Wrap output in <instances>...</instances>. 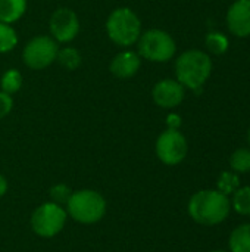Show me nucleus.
I'll list each match as a JSON object with an SVG mask.
<instances>
[{
  "mask_svg": "<svg viewBox=\"0 0 250 252\" xmlns=\"http://www.w3.org/2000/svg\"><path fill=\"white\" fill-rule=\"evenodd\" d=\"M56 61L65 68V69H69V71H74L77 69L80 65H81V55L77 49L74 47H63L57 52V56H56Z\"/></svg>",
  "mask_w": 250,
  "mask_h": 252,
  "instance_id": "nucleus-17",
  "label": "nucleus"
},
{
  "mask_svg": "<svg viewBox=\"0 0 250 252\" xmlns=\"http://www.w3.org/2000/svg\"><path fill=\"white\" fill-rule=\"evenodd\" d=\"M248 140H249V145H250V130H249V133H248Z\"/></svg>",
  "mask_w": 250,
  "mask_h": 252,
  "instance_id": "nucleus-26",
  "label": "nucleus"
},
{
  "mask_svg": "<svg viewBox=\"0 0 250 252\" xmlns=\"http://www.w3.org/2000/svg\"><path fill=\"white\" fill-rule=\"evenodd\" d=\"M231 205L237 214L250 217V186L239 188L233 193Z\"/></svg>",
  "mask_w": 250,
  "mask_h": 252,
  "instance_id": "nucleus-15",
  "label": "nucleus"
},
{
  "mask_svg": "<svg viewBox=\"0 0 250 252\" xmlns=\"http://www.w3.org/2000/svg\"><path fill=\"white\" fill-rule=\"evenodd\" d=\"M22 86V74L18 69H7L4 71V74L0 78V89L1 92L7 93V94H13L16 93Z\"/></svg>",
  "mask_w": 250,
  "mask_h": 252,
  "instance_id": "nucleus-16",
  "label": "nucleus"
},
{
  "mask_svg": "<svg viewBox=\"0 0 250 252\" xmlns=\"http://www.w3.org/2000/svg\"><path fill=\"white\" fill-rule=\"evenodd\" d=\"M59 47L57 41L49 35H37L31 38L22 52V59L31 69H44L56 61Z\"/></svg>",
  "mask_w": 250,
  "mask_h": 252,
  "instance_id": "nucleus-7",
  "label": "nucleus"
},
{
  "mask_svg": "<svg viewBox=\"0 0 250 252\" xmlns=\"http://www.w3.org/2000/svg\"><path fill=\"white\" fill-rule=\"evenodd\" d=\"M27 10V0H0V22L13 24Z\"/></svg>",
  "mask_w": 250,
  "mask_h": 252,
  "instance_id": "nucleus-13",
  "label": "nucleus"
},
{
  "mask_svg": "<svg viewBox=\"0 0 250 252\" xmlns=\"http://www.w3.org/2000/svg\"><path fill=\"white\" fill-rule=\"evenodd\" d=\"M153 100L158 106L164 109H172L178 106L184 99V86L177 80H161L155 84L152 90Z\"/></svg>",
  "mask_w": 250,
  "mask_h": 252,
  "instance_id": "nucleus-10",
  "label": "nucleus"
},
{
  "mask_svg": "<svg viewBox=\"0 0 250 252\" xmlns=\"http://www.w3.org/2000/svg\"><path fill=\"white\" fill-rule=\"evenodd\" d=\"M230 211V198L220 190H199L189 201V216L203 226H217L222 223Z\"/></svg>",
  "mask_w": 250,
  "mask_h": 252,
  "instance_id": "nucleus-1",
  "label": "nucleus"
},
{
  "mask_svg": "<svg viewBox=\"0 0 250 252\" xmlns=\"http://www.w3.org/2000/svg\"><path fill=\"white\" fill-rule=\"evenodd\" d=\"M50 193H52L53 202L57 204V205H60V204H66L68 202V199H69V196H71L72 192L65 185H56L55 188H52Z\"/></svg>",
  "mask_w": 250,
  "mask_h": 252,
  "instance_id": "nucleus-22",
  "label": "nucleus"
},
{
  "mask_svg": "<svg viewBox=\"0 0 250 252\" xmlns=\"http://www.w3.org/2000/svg\"><path fill=\"white\" fill-rule=\"evenodd\" d=\"M139 55L150 62H167L175 55L174 38L164 30H147L137 40Z\"/></svg>",
  "mask_w": 250,
  "mask_h": 252,
  "instance_id": "nucleus-5",
  "label": "nucleus"
},
{
  "mask_svg": "<svg viewBox=\"0 0 250 252\" xmlns=\"http://www.w3.org/2000/svg\"><path fill=\"white\" fill-rule=\"evenodd\" d=\"M187 151V140L178 130L168 128L156 140V155L167 165H177L183 162Z\"/></svg>",
  "mask_w": 250,
  "mask_h": 252,
  "instance_id": "nucleus-8",
  "label": "nucleus"
},
{
  "mask_svg": "<svg viewBox=\"0 0 250 252\" xmlns=\"http://www.w3.org/2000/svg\"><path fill=\"white\" fill-rule=\"evenodd\" d=\"M50 34L59 43L72 41L80 32V21L74 10L68 7H60L55 10L49 21Z\"/></svg>",
  "mask_w": 250,
  "mask_h": 252,
  "instance_id": "nucleus-9",
  "label": "nucleus"
},
{
  "mask_svg": "<svg viewBox=\"0 0 250 252\" xmlns=\"http://www.w3.org/2000/svg\"><path fill=\"white\" fill-rule=\"evenodd\" d=\"M13 108V99L10 94L0 90V120L4 118Z\"/></svg>",
  "mask_w": 250,
  "mask_h": 252,
  "instance_id": "nucleus-23",
  "label": "nucleus"
},
{
  "mask_svg": "<svg viewBox=\"0 0 250 252\" xmlns=\"http://www.w3.org/2000/svg\"><path fill=\"white\" fill-rule=\"evenodd\" d=\"M66 214L81 224H93L106 214V201L96 190H77L71 193L66 202Z\"/></svg>",
  "mask_w": 250,
  "mask_h": 252,
  "instance_id": "nucleus-3",
  "label": "nucleus"
},
{
  "mask_svg": "<svg viewBox=\"0 0 250 252\" xmlns=\"http://www.w3.org/2000/svg\"><path fill=\"white\" fill-rule=\"evenodd\" d=\"M66 217L68 214L60 205L55 202H46L32 213L31 227L34 233L41 238H53L63 229Z\"/></svg>",
  "mask_w": 250,
  "mask_h": 252,
  "instance_id": "nucleus-6",
  "label": "nucleus"
},
{
  "mask_svg": "<svg viewBox=\"0 0 250 252\" xmlns=\"http://www.w3.org/2000/svg\"><path fill=\"white\" fill-rule=\"evenodd\" d=\"M180 124H181V120H180L178 115H169V117H168V126H169V128L178 130Z\"/></svg>",
  "mask_w": 250,
  "mask_h": 252,
  "instance_id": "nucleus-24",
  "label": "nucleus"
},
{
  "mask_svg": "<svg viewBox=\"0 0 250 252\" xmlns=\"http://www.w3.org/2000/svg\"><path fill=\"white\" fill-rule=\"evenodd\" d=\"M212 71V62L208 53L202 50H187L175 62L177 81L192 90H200Z\"/></svg>",
  "mask_w": 250,
  "mask_h": 252,
  "instance_id": "nucleus-2",
  "label": "nucleus"
},
{
  "mask_svg": "<svg viewBox=\"0 0 250 252\" xmlns=\"http://www.w3.org/2000/svg\"><path fill=\"white\" fill-rule=\"evenodd\" d=\"M230 252H250V223L237 226L228 241Z\"/></svg>",
  "mask_w": 250,
  "mask_h": 252,
  "instance_id": "nucleus-14",
  "label": "nucleus"
},
{
  "mask_svg": "<svg viewBox=\"0 0 250 252\" xmlns=\"http://www.w3.org/2000/svg\"><path fill=\"white\" fill-rule=\"evenodd\" d=\"M141 65V58L133 50H122L111 62V72L118 78H130L137 74Z\"/></svg>",
  "mask_w": 250,
  "mask_h": 252,
  "instance_id": "nucleus-12",
  "label": "nucleus"
},
{
  "mask_svg": "<svg viewBox=\"0 0 250 252\" xmlns=\"http://www.w3.org/2000/svg\"><path fill=\"white\" fill-rule=\"evenodd\" d=\"M7 192V180L0 174V198Z\"/></svg>",
  "mask_w": 250,
  "mask_h": 252,
  "instance_id": "nucleus-25",
  "label": "nucleus"
},
{
  "mask_svg": "<svg viewBox=\"0 0 250 252\" xmlns=\"http://www.w3.org/2000/svg\"><path fill=\"white\" fill-rule=\"evenodd\" d=\"M18 44V35L10 24L0 22V53L12 50Z\"/></svg>",
  "mask_w": 250,
  "mask_h": 252,
  "instance_id": "nucleus-20",
  "label": "nucleus"
},
{
  "mask_svg": "<svg viewBox=\"0 0 250 252\" xmlns=\"http://www.w3.org/2000/svg\"><path fill=\"white\" fill-rule=\"evenodd\" d=\"M106 31L115 44L128 47L140 38L141 22L130 7H118L109 15L106 21Z\"/></svg>",
  "mask_w": 250,
  "mask_h": 252,
  "instance_id": "nucleus-4",
  "label": "nucleus"
},
{
  "mask_svg": "<svg viewBox=\"0 0 250 252\" xmlns=\"http://www.w3.org/2000/svg\"><path fill=\"white\" fill-rule=\"evenodd\" d=\"M230 165L234 173L242 174V173H249L250 171V149L248 148H240L237 149L231 158H230Z\"/></svg>",
  "mask_w": 250,
  "mask_h": 252,
  "instance_id": "nucleus-19",
  "label": "nucleus"
},
{
  "mask_svg": "<svg viewBox=\"0 0 250 252\" xmlns=\"http://www.w3.org/2000/svg\"><path fill=\"white\" fill-rule=\"evenodd\" d=\"M211 252H227V251H220V250H218V251H211Z\"/></svg>",
  "mask_w": 250,
  "mask_h": 252,
  "instance_id": "nucleus-27",
  "label": "nucleus"
},
{
  "mask_svg": "<svg viewBox=\"0 0 250 252\" xmlns=\"http://www.w3.org/2000/svg\"><path fill=\"white\" fill-rule=\"evenodd\" d=\"M228 30L237 37L250 35V0H236L227 13Z\"/></svg>",
  "mask_w": 250,
  "mask_h": 252,
  "instance_id": "nucleus-11",
  "label": "nucleus"
},
{
  "mask_svg": "<svg viewBox=\"0 0 250 252\" xmlns=\"http://www.w3.org/2000/svg\"><path fill=\"white\" fill-rule=\"evenodd\" d=\"M217 190H220L221 193L230 196L233 195L239 188H240V179L237 176V173L234 171H224L217 182Z\"/></svg>",
  "mask_w": 250,
  "mask_h": 252,
  "instance_id": "nucleus-18",
  "label": "nucleus"
},
{
  "mask_svg": "<svg viewBox=\"0 0 250 252\" xmlns=\"http://www.w3.org/2000/svg\"><path fill=\"white\" fill-rule=\"evenodd\" d=\"M206 46L215 55H222L228 49V38L221 32H209L206 35Z\"/></svg>",
  "mask_w": 250,
  "mask_h": 252,
  "instance_id": "nucleus-21",
  "label": "nucleus"
}]
</instances>
